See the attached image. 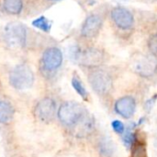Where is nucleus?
<instances>
[{
  "label": "nucleus",
  "instance_id": "f257e3e1",
  "mask_svg": "<svg viewBox=\"0 0 157 157\" xmlns=\"http://www.w3.org/2000/svg\"><path fill=\"white\" fill-rule=\"evenodd\" d=\"M58 118L63 125L75 128L87 115L86 108L76 102H65L59 107Z\"/></svg>",
  "mask_w": 157,
  "mask_h": 157
},
{
  "label": "nucleus",
  "instance_id": "f03ea898",
  "mask_svg": "<svg viewBox=\"0 0 157 157\" xmlns=\"http://www.w3.org/2000/svg\"><path fill=\"white\" fill-rule=\"evenodd\" d=\"M88 81L98 95H109L113 90V78L106 69L100 68L91 69L88 74Z\"/></svg>",
  "mask_w": 157,
  "mask_h": 157
},
{
  "label": "nucleus",
  "instance_id": "7ed1b4c3",
  "mask_svg": "<svg viewBox=\"0 0 157 157\" xmlns=\"http://www.w3.org/2000/svg\"><path fill=\"white\" fill-rule=\"evenodd\" d=\"M73 56L80 66L91 69L99 68L105 61V53L97 47L76 49L74 51Z\"/></svg>",
  "mask_w": 157,
  "mask_h": 157
},
{
  "label": "nucleus",
  "instance_id": "20e7f679",
  "mask_svg": "<svg viewBox=\"0 0 157 157\" xmlns=\"http://www.w3.org/2000/svg\"><path fill=\"white\" fill-rule=\"evenodd\" d=\"M9 83L16 90L29 89L34 83V73L28 65H17L9 73Z\"/></svg>",
  "mask_w": 157,
  "mask_h": 157
},
{
  "label": "nucleus",
  "instance_id": "39448f33",
  "mask_svg": "<svg viewBox=\"0 0 157 157\" xmlns=\"http://www.w3.org/2000/svg\"><path fill=\"white\" fill-rule=\"evenodd\" d=\"M5 41L12 48H22L27 42L26 27L20 22H10L5 27Z\"/></svg>",
  "mask_w": 157,
  "mask_h": 157
},
{
  "label": "nucleus",
  "instance_id": "423d86ee",
  "mask_svg": "<svg viewBox=\"0 0 157 157\" xmlns=\"http://www.w3.org/2000/svg\"><path fill=\"white\" fill-rule=\"evenodd\" d=\"M133 71L143 78H152L157 73V56L152 55H139L132 62Z\"/></svg>",
  "mask_w": 157,
  "mask_h": 157
},
{
  "label": "nucleus",
  "instance_id": "0eeeda50",
  "mask_svg": "<svg viewBox=\"0 0 157 157\" xmlns=\"http://www.w3.org/2000/svg\"><path fill=\"white\" fill-rule=\"evenodd\" d=\"M113 23L121 31H129L134 25V16L131 10L124 6H115L110 11Z\"/></svg>",
  "mask_w": 157,
  "mask_h": 157
},
{
  "label": "nucleus",
  "instance_id": "6e6552de",
  "mask_svg": "<svg viewBox=\"0 0 157 157\" xmlns=\"http://www.w3.org/2000/svg\"><path fill=\"white\" fill-rule=\"evenodd\" d=\"M63 63V53L57 47L46 49L41 57V67L47 72L57 70Z\"/></svg>",
  "mask_w": 157,
  "mask_h": 157
},
{
  "label": "nucleus",
  "instance_id": "1a4fd4ad",
  "mask_svg": "<svg viewBox=\"0 0 157 157\" xmlns=\"http://www.w3.org/2000/svg\"><path fill=\"white\" fill-rule=\"evenodd\" d=\"M56 113V104L51 97L41 99L35 107L36 117L42 122H50L54 118Z\"/></svg>",
  "mask_w": 157,
  "mask_h": 157
},
{
  "label": "nucleus",
  "instance_id": "9d476101",
  "mask_svg": "<svg viewBox=\"0 0 157 157\" xmlns=\"http://www.w3.org/2000/svg\"><path fill=\"white\" fill-rule=\"evenodd\" d=\"M103 25V18L99 14H90L85 19L82 28L81 35L84 38L91 39L96 37Z\"/></svg>",
  "mask_w": 157,
  "mask_h": 157
},
{
  "label": "nucleus",
  "instance_id": "9b49d317",
  "mask_svg": "<svg viewBox=\"0 0 157 157\" xmlns=\"http://www.w3.org/2000/svg\"><path fill=\"white\" fill-rule=\"evenodd\" d=\"M136 100L132 96H123L115 102V112L123 118H131L136 111Z\"/></svg>",
  "mask_w": 157,
  "mask_h": 157
},
{
  "label": "nucleus",
  "instance_id": "f8f14e48",
  "mask_svg": "<svg viewBox=\"0 0 157 157\" xmlns=\"http://www.w3.org/2000/svg\"><path fill=\"white\" fill-rule=\"evenodd\" d=\"M15 114L14 107L6 101H0V123L6 124L11 121Z\"/></svg>",
  "mask_w": 157,
  "mask_h": 157
},
{
  "label": "nucleus",
  "instance_id": "ddd939ff",
  "mask_svg": "<svg viewBox=\"0 0 157 157\" xmlns=\"http://www.w3.org/2000/svg\"><path fill=\"white\" fill-rule=\"evenodd\" d=\"M4 9L6 13L11 15H17L20 13L23 8L22 0H4L3 2Z\"/></svg>",
  "mask_w": 157,
  "mask_h": 157
},
{
  "label": "nucleus",
  "instance_id": "4468645a",
  "mask_svg": "<svg viewBox=\"0 0 157 157\" xmlns=\"http://www.w3.org/2000/svg\"><path fill=\"white\" fill-rule=\"evenodd\" d=\"M72 86L75 89V91L84 99V100H87L88 99V93L86 89V87L84 86L83 82L81 81V80L78 77H73L72 79Z\"/></svg>",
  "mask_w": 157,
  "mask_h": 157
},
{
  "label": "nucleus",
  "instance_id": "2eb2a0df",
  "mask_svg": "<svg viewBox=\"0 0 157 157\" xmlns=\"http://www.w3.org/2000/svg\"><path fill=\"white\" fill-rule=\"evenodd\" d=\"M32 25L45 32H49L51 31V28H52V23L51 21L45 18L44 16H41L40 18H37L36 19H34L32 21Z\"/></svg>",
  "mask_w": 157,
  "mask_h": 157
},
{
  "label": "nucleus",
  "instance_id": "dca6fc26",
  "mask_svg": "<svg viewBox=\"0 0 157 157\" xmlns=\"http://www.w3.org/2000/svg\"><path fill=\"white\" fill-rule=\"evenodd\" d=\"M123 135V143L127 149H132L134 144L136 143V136L135 133L132 130H128L124 131Z\"/></svg>",
  "mask_w": 157,
  "mask_h": 157
},
{
  "label": "nucleus",
  "instance_id": "f3484780",
  "mask_svg": "<svg viewBox=\"0 0 157 157\" xmlns=\"http://www.w3.org/2000/svg\"><path fill=\"white\" fill-rule=\"evenodd\" d=\"M111 127H112V130L117 133V134H120V135H122L125 131V125L123 124V122H121V120H113L111 122Z\"/></svg>",
  "mask_w": 157,
  "mask_h": 157
},
{
  "label": "nucleus",
  "instance_id": "a211bd4d",
  "mask_svg": "<svg viewBox=\"0 0 157 157\" xmlns=\"http://www.w3.org/2000/svg\"><path fill=\"white\" fill-rule=\"evenodd\" d=\"M149 49L151 54L157 56V35H153L149 40Z\"/></svg>",
  "mask_w": 157,
  "mask_h": 157
},
{
  "label": "nucleus",
  "instance_id": "6ab92c4d",
  "mask_svg": "<svg viewBox=\"0 0 157 157\" xmlns=\"http://www.w3.org/2000/svg\"><path fill=\"white\" fill-rule=\"evenodd\" d=\"M134 150H133V154L132 157H145V151L143 145H135L133 146Z\"/></svg>",
  "mask_w": 157,
  "mask_h": 157
},
{
  "label": "nucleus",
  "instance_id": "aec40b11",
  "mask_svg": "<svg viewBox=\"0 0 157 157\" xmlns=\"http://www.w3.org/2000/svg\"><path fill=\"white\" fill-rule=\"evenodd\" d=\"M156 100H157V94L156 95H155L154 97H152L151 99H149V100L146 102V104H145V109H146L147 111H150V110L153 108V106L155 105V104Z\"/></svg>",
  "mask_w": 157,
  "mask_h": 157
},
{
  "label": "nucleus",
  "instance_id": "412c9836",
  "mask_svg": "<svg viewBox=\"0 0 157 157\" xmlns=\"http://www.w3.org/2000/svg\"><path fill=\"white\" fill-rule=\"evenodd\" d=\"M144 1H147V2H155V1H157V0H144Z\"/></svg>",
  "mask_w": 157,
  "mask_h": 157
},
{
  "label": "nucleus",
  "instance_id": "4be33fe9",
  "mask_svg": "<svg viewBox=\"0 0 157 157\" xmlns=\"http://www.w3.org/2000/svg\"><path fill=\"white\" fill-rule=\"evenodd\" d=\"M119 1H128V0H119Z\"/></svg>",
  "mask_w": 157,
  "mask_h": 157
},
{
  "label": "nucleus",
  "instance_id": "5701e85b",
  "mask_svg": "<svg viewBox=\"0 0 157 157\" xmlns=\"http://www.w3.org/2000/svg\"><path fill=\"white\" fill-rule=\"evenodd\" d=\"M0 89H1V81H0Z\"/></svg>",
  "mask_w": 157,
  "mask_h": 157
},
{
  "label": "nucleus",
  "instance_id": "b1692460",
  "mask_svg": "<svg viewBox=\"0 0 157 157\" xmlns=\"http://www.w3.org/2000/svg\"><path fill=\"white\" fill-rule=\"evenodd\" d=\"M156 35H157V34H156Z\"/></svg>",
  "mask_w": 157,
  "mask_h": 157
}]
</instances>
